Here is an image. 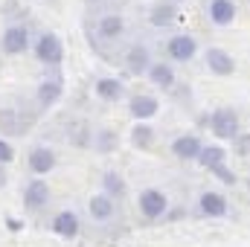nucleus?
<instances>
[{"mask_svg": "<svg viewBox=\"0 0 250 247\" xmlns=\"http://www.w3.org/2000/svg\"><path fill=\"white\" fill-rule=\"evenodd\" d=\"M151 50L146 47V44H131L128 50H125V56H123V64H125V70L131 73V76H146V70L151 67Z\"/></svg>", "mask_w": 250, "mask_h": 247, "instance_id": "obj_15", "label": "nucleus"}, {"mask_svg": "<svg viewBox=\"0 0 250 247\" xmlns=\"http://www.w3.org/2000/svg\"><path fill=\"white\" fill-rule=\"evenodd\" d=\"M169 206H172V201H169V195H166L163 189L148 186V189H143V192L137 195V212H140L143 221H148V224L163 221V215L169 212Z\"/></svg>", "mask_w": 250, "mask_h": 247, "instance_id": "obj_1", "label": "nucleus"}, {"mask_svg": "<svg viewBox=\"0 0 250 247\" xmlns=\"http://www.w3.org/2000/svg\"><path fill=\"white\" fill-rule=\"evenodd\" d=\"M9 186V172H6V166L0 163V189H6Z\"/></svg>", "mask_w": 250, "mask_h": 247, "instance_id": "obj_30", "label": "nucleus"}, {"mask_svg": "<svg viewBox=\"0 0 250 247\" xmlns=\"http://www.w3.org/2000/svg\"><path fill=\"white\" fill-rule=\"evenodd\" d=\"M209 175H215V178H218V181H221L224 186H236V184H239V175H236V172H233L227 163H221V166L209 169Z\"/></svg>", "mask_w": 250, "mask_h": 247, "instance_id": "obj_26", "label": "nucleus"}, {"mask_svg": "<svg viewBox=\"0 0 250 247\" xmlns=\"http://www.w3.org/2000/svg\"><path fill=\"white\" fill-rule=\"evenodd\" d=\"M184 215H187L184 209H172V206H169V212L163 215V221H178V218H184Z\"/></svg>", "mask_w": 250, "mask_h": 247, "instance_id": "obj_29", "label": "nucleus"}, {"mask_svg": "<svg viewBox=\"0 0 250 247\" xmlns=\"http://www.w3.org/2000/svg\"><path fill=\"white\" fill-rule=\"evenodd\" d=\"M29 128V120L18 111V108H0V137H21L26 134Z\"/></svg>", "mask_w": 250, "mask_h": 247, "instance_id": "obj_21", "label": "nucleus"}, {"mask_svg": "<svg viewBox=\"0 0 250 247\" xmlns=\"http://www.w3.org/2000/svg\"><path fill=\"white\" fill-rule=\"evenodd\" d=\"M12 160H15V145H12L6 137H0V163H3V166H9Z\"/></svg>", "mask_w": 250, "mask_h": 247, "instance_id": "obj_28", "label": "nucleus"}, {"mask_svg": "<svg viewBox=\"0 0 250 247\" xmlns=\"http://www.w3.org/2000/svg\"><path fill=\"white\" fill-rule=\"evenodd\" d=\"M207 125H209V131H212L218 140H233V137L242 131V117H239L236 108L221 105V108H215V111L207 117Z\"/></svg>", "mask_w": 250, "mask_h": 247, "instance_id": "obj_5", "label": "nucleus"}, {"mask_svg": "<svg viewBox=\"0 0 250 247\" xmlns=\"http://www.w3.org/2000/svg\"><path fill=\"white\" fill-rule=\"evenodd\" d=\"M198 215L201 218H227L230 215V201L224 192L215 189H204L198 195Z\"/></svg>", "mask_w": 250, "mask_h": 247, "instance_id": "obj_10", "label": "nucleus"}, {"mask_svg": "<svg viewBox=\"0 0 250 247\" xmlns=\"http://www.w3.org/2000/svg\"><path fill=\"white\" fill-rule=\"evenodd\" d=\"M87 145H90L96 154H114V151L120 148V134H117L114 128H96V131H90Z\"/></svg>", "mask_w": 250, "mask_h": 247, "instance_id": "obj_22", "label": "nucleus"}, {"mask_svg": "<svg viewBox=\"0 0 250 247\" xmlns=\"http://www.w3.org/2000/svg\"><path fill=\"white\" fill-rule=\"evenodd\" d=\"M146 79H148L157 90H166V93L178 84V76H175L172 62H151V67L146 70Z\"/></svg>", "mask_w": 250, "mask_h": 247, "instance_id": "obj_20", "label": "nucleus"}, {"mask_svg": "<svg viewBox=\"0 0 250 247\" xmlns=\"http://www.w3.org/2000/svg\"><path fill=\"white\" fill-rule=\"evenodd\" d=\"M204 64H207V70H209L212 76H218V79H227V76H233V73L239 70L233 53H227L224 47H207V50H204Z\"/></svg>", "mask_w": 250, "mask_h": 247, "instance_id": "obj_11", "label": "nucleus"}, {"mask_svg": "<svg viewBox=\"0 0 250 247\" xmlns=\"http://www.w3.org/2000/svg\"><path fill=\"white\" fill-rule=\"evenodd\" d=\"M99 181H102V192L108 198H114V201H123L128 195V181L123 178V172H117V169H105Z\"/></svg>", "mask_w": 250, "mask_h": 247, "instance_id": "obj_23", "label": "nucleus"}, {"mask_svg": "<svg viewBox=\"0 0 250 247\" xmlns=\"http://www.w3.org/2000/svg\"><path fill=\"white\" fill-rule=\"evenodd\" d=\"M128 140H131V145H134V148L148 151V148L154 145L157 134H154V128H151L148 123H134V128L128 131Z\"/></svg>", "mask_w": 250, "mask_h": 247, "instance_id": "obj_25", "label": "nucleus"}, {"mask_svg": "<svg viewBox=\"0 0 250 247\" xmlns=\"http://www.w3.org/2000/svg\"><path fill=\"white\" fill-rule=\"evenodd\" d=\"M201 137L198 134H181V137H175L172 140V145H169V151H172V157L175 160H181V163H195V157H198V151H201Z\"/></svg>", "mask_w": 250, "mask_h": 247, "instance_id": "obj_18", "label": "nucleus"}, {"mask_svg": "<svg viewBox=\"0 0 250 247\" xmlns=\"http://www.w3.org/2000/svg\"><path fill=\"white\" fill-rule=\"evenodd\" d=\"M230 143H233V148H236V154H239V157H250V134L239 131Z\"/></svg>", "mask_w": 250, "mask_h": 247, "instance_id": "obj_27", "label": "nucleus"}, {"mask_svg": "<svg viewBox=\"0 0 250 247\" xmlns=\"http://www.w3.org/2000/svg\"><path fill=\"white\" fill-rule=\"evenodd\" d=\"M6 224H9V230H21V221L18 218H6Z\"/></svg>", "mask_w": 250, "mask_h": 247, "instance_id": "obj_31", "label": "nucleus"}, {"mask_svg": "<svg viewBox=\"0 0 250 247\" xmlns=\"http://www.w3.org/2000/svg\"><path fill=\"white\" fill-rule=\"evenodd\" d=\"M56 166H59V154H56V148L38 143V145H32V148L26 151V169H29V175L41 178V175H50Z\"/></svg>", "mask_w": 250, "mask_h": 247, "instance_id": "obj_9", "label": "nucleus"}, {"mask_svg": "<svg viewBox=\"0 0 250 247\" xmlns=\"http://www.w3.org/2000/svg\"><path fill=\"white\" fill-rule=\"evenodd\" d=\"M172 3H187V0H172Z\"/></svg>", "mask_w": 250, "mask_h": 247, "instance_id": "obj_33", "label": "nucleus"}, {"mask_svg": "<svg viewBox=\"0 0 250 247\" xmlns=\"http://www.w3.org/2000/svg\"><path fill=\"white\" fill-rule=\"evenodd\" d=\"M123 35H125V18L120 12H105V15H99V21H96V26H93L90 44H96V47L120 44Z\"/></svg>", "mask_w": 250, "mask_h": 247, "instance_id": "obj_2", "label": "nucleus"}, {"mask_svg": "<svg viewBox=\"0 0 250 247\" xmlns=\"http://www.w3.org/2000/svg\"><path fill=\"white\" fill-rule=\"evenodd\" d=\"M245 186H248V192H250V175H248V181H245Z\"/></svg>", "mask_w": 250, "mask_h": 247, "instance_id": "obj_32", "label": "nucleus"}, {"mask_svg": "<svg viewBox=\"0 0 250 247\" xmlns=\"http://www.w3.org/2000/svg\"><path fill=\"white\" fill-rule=\"evenodd\" d=\"M198 56V38L192 32H178L166 41V59L175 64H189Z\"/></svg>", "mask_w": 250, "mask_h": 247, "instance_id": "obj_8", "label": "nucleus"}, {"mask_svg": "<svg viewBox=\"0 0 250 247\" xmlns=\"http://www.w3.org/2000/svg\"><path fill=\"white\" fill-rule=\"evenodd\" d=\"M21 198H23V209L29 215H38V212H44L50 206L53 189H50V184L44 178H29L26 186H23V192H21Z\"/></svg>", "mask_w": 250, "mask_h": 247, "instance_id": "obj_6", "label": "nucleus"}, {"mask_svg": "<svg viewBox=\"0 0 250 247\" xmlns=\"http://www.w3.org/2000/svg\"><path fill=\"white\" fill-rule=\"evenodd\" d=\"M47 3H56V0H47Z\"/></svg>", "mask_w": 250, "mask_h": 247, "instance_id": "obj_34", "label": "nucleus"}, {"mask_svg": "<svg viewBox=\"0 0 250 247\" xmlns=\"http://www.w3.org/2000/svg\"><path fill=\"white\" fill-rule=\"evenodd\" d=\"M93 93H96V99H102L108 105H117V102H123L128 96V87H125L123 79H117V76H99L93 82Z\"/></svg>", "mask_w": 250, "mask_h": 247, "instance_id": "obj_13", "label": "nucleus"}, {"mask_svg": "<svg viewBox=\"0 0 250 247\" xmlns=\"http://www.w3.org/2000/svg\"><path fill=\"white\" fill-rule=\"evenodd\" d=\"M50 230L59 236V239H79V233H82V218H79V212H73V209H62V212H56L53 215V221H50Z\"/></svg>", "mask_w": 250, "mask_h": 247, "instance_id": "obj_14", "label": "nucleus"}, {"mask_svg": "<svg viewBox=\"0 0 250 247\" xmlns=\"http://www.w3.org/2000/svg\"><path fill=\"white\" fill-rule=\"evenodd\" d=\"M178 21H181V12H178V3H172V0H157L148 9V23L154 29H169Z\"/></svg>", "mask_w": 250, "mask_h": 247, "instance_id": "obj_17", "label": "nucleus"}, {"mask_svg": "<svg viewBox=\"0 0 250 247\" xmlns=\"http://www.w3.org/2000/svg\"><path fill=\"white\" fill-rule=\"evenodd\" d=\"M62 96H64V76L56 67V73H50L47 79L38 82V87H35V108L38 111H50V108H56L62 102Z\"/></svg>", "mask_w": 250, "mask_h": 247, "instance_id": "obj_7", "label": "nucleus"}, {"mask_svg": "<svg viewBox=\"0 0 250 247\" xmlns=\"http://www.w3.org/2000/svg\"><path fill=\"white\" fill-rule=\"evenodd\" d=\"M32 50V29L26 23H9L0 32V53L3 56H23Z\"/></svg>", "mask_w": 250, "mask_h": 247, "instance_id": "obj_4", "label": "nucleus"}, {"mask_svg": "<svg viewBox=\"0 0 250 247\" xmlns=\"http://www.w3.org/2000/svg\"><path fill=\"white\" fill-rule=\"evenodd\" d=\"M87 212H90V218H93L96 224H111V221L117 218V201L108 198L105 192H96V195H90V201H87Z\"/></svg>", "mask_w": 250, "mask_h": 247, "instance_id": "obj_16", "label": "nucleus"}, {"mask_svg": "<svg viewBox=\"0 0 250 247\" xmlns=\"http://www.w3.org/2000/svg\"><path fill=\"white\" fill-rule=\"evenodd\" d=\"M32 53H35V59L44 64V67H59L64 62L62 38L56 32H50V29H44V32H38L32 38Z\"/></svg>", "mask_w": 250, "mask_h": 247, "instance_id": "obj_3", "label": "nucleus"}, {"mask_svg": "<svg viewBox=\"0 0 250 247\" xmlns=\"http://www.w3.org/2000/svg\"><path fill=\"white\" fill-rule=\"evenodd\" d=\"M236 0H207V18L215 26H233L236 23Z\"/></svg>", "mask_w": 250, "mask_h": 247, "instance_id": "obj_19", "label": "nucleus"}, {"mask_svg": "<svg viewBox=\"0 0 250 247\" xmlns=\"http://www.w3.org/2000/svg\"><path fill=\"white\" fill-rule=\"evenodd\" d=\"M128 114L134 123H148L160 114V99L154 93H134L128 96Z\"/></svg>", "mask_w": 250, "mask_h": 247, "instance_id": "obj_12", "label": "nucleus"}, {"mask_svg": "<svg viewBox=\"0 0 250 247\" xmlns=\"http://www.w3.org/2000/svg\"><path fill=\"white\" fill-rule=\"evenodd\" d=\"M195 163L201 166V169H215V166H221V163H227V148L224 145H218V143H212V145H201V151H198V157H195Z\"/></svg>", "mask_w": 250, "mask_h": 247, "instance_id": "obj_24", "label": "nucleus"}]
</instances>
